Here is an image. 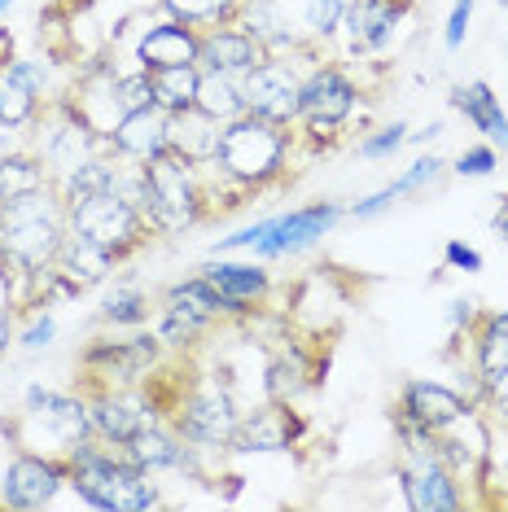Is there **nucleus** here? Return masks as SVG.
Returning <instances> with one entry per match:
<instances>
[{"label":"nucleus","mask_w":508,"mask_h":512,"mask_svg":"<svg viewBox=\"0 0 508 512\" xmlns=\"http://www.w3.org/2000/svg\"><path fill=\"white\" fill-rule=\"evenodd\" d=\"M408 132L412 127L395 119V123H386V127H373V132H364L360 136V145H355V154H360L364 162H386V158H395L403 145H408Z\"/></svg>","instance_id":"32"},{"label":"nucleus","mask_w":508,"mask_h":512,"mask_svg":"<svg viewBox=\"0 0 508 512\" xmlns=\"http://www.w3.org/2000/svg\"><path fill=\"white\" fill-rule=\"evenodd\" d=\"M342 215H346V206H338V202H307V206H294V211H285V215H272L268 228H263V237L250 246V254L263 263L294 259V254L320 246V241L338 228Z\"/></svg>","instance_id":"10"},{"label":"nucleus","mask_w":508,"mask_h":512,"mask_svg":"<svg viewBox=\"0 0 508 512\" xmlns=\"http://www.w3.org/2000/svg\"><path fill=\"white\" fill-rule=\"evenodd\" d=\"M84 394H88V412H92V434L114 442V447L132 442L149 421H158L145 386H92Z\"/></svg>","instance_id":"16"},{"label":"nucleus","mask_w":508,"mask_h":512,"mask_svg":"<svg viewBox=\"0 0 508 512\" xmlns=\"http://www.w3.org/2000/svg\"><path fill=\"white\" fill-rule=\"evenodd\" d=\"M447 101H452V110L473 127V132L482 136V141L495 145L500 154H508V114H504L500 97H495V88L487 84V79H469V84H456Z\"/></svg>","instance_id":"21"},{"label":"nucleus","mask_w":508,"mask_h":512,"mask_svg":"<svg viewBox=\"0 0 508 512\" xmlns=\"http://www.w3.org/2000/svg\"><path fill=\"white\" fill-rule=\"evenodd\" d=\"M158 9L206 31V27H228V22H237L246 0H158Z\"/></svg>","instance_id":"31"},{"label":"nucleus","mask_w":508,"mask_h":512,"mask_svg":"<svg viewBox=\"0 0 508 512\" xmlns=\"http://www.w3.org/2000/svg\"><path fill=\"white\" fill-rule=\"evenodd\" d=\"M342 18H346V0H307L303 5V31L307 40L325 44L342 31Z\"/></svg>","instance_id":"33"},{"label":"nucleus","mask_w":508,"mask_h":512,"mask_svg":"<svg viewBox=\"0 0 508 512\" xmlns=\"http://www.w3.org/2000/svg\"><path fill=\"white\" fill-rule=\"evenodd\" d=\"M66 469H71V491L84 504L101 512H149L163 508V491H158L154 473L123 456V447L88 434L66 451Z\"/></svg>","instance_id":"3"},{"label":"nucleus","mask_w":508,"mask_h":512,"mask_svg":"<svg viewBox=\"0 0 508 512\" xmlns=\"http://www.w3.org/2000/svg\"><path fill=\"white\" fill-rule=\"evenodd\" d=\"M434 136H443V123H430V127H421V132H408V141L425 145V141H434Z\"/></svg>","instance_id":"45"},{"label":"nucleus","mask_w":508,"mask_h":512,"mask_svg":"<svg viewBox=\"0 0 508 512\" xmlns=\"http://www.w3.org/2000/svg\"><path fill=\"white\" fill-rule=\"evenodd\" d=\"M44 101L31 84H22L18 71H14V53L0 57V123L18 127V132H31L36 127V119L44 114Z\"/></svg>","instance_id":"26"},{"label":"nucleus","mask_w":508,"mask_h":512,"mask_svg":"<svg viewBox=\"0 0 508 512\" xmlns=\"http://www.w3.org/2000/svg\"><path fill=\"white\" fill-rule=\"evenodd\" d=\"M198 44L202 31L189 27L180 18H163V22H149L141 27V36L132 44V62L141 71H163V66H198Z\"/></svg>","instance_id":"18"},{"label":"nucleus","mask_w":508,"mask_h":512,"mask_svg":"<svg viewBox=\"0 0 508 512\" xmlns=\"http://www.w3.org/2000/svg\"><path fill=\"white\" fill-rule=\"evenodd\" d=\"M395 477H399L403 504L412 512H460L469 504L465 482L443 464L438 447L434 451H403Z\"/></svg>","instance_id":"12"},{"label":"nucleus","mask_w":508,"mask_h":512,"mask_svg":"<svg viewBox=\"0 0 508 512\" xmlns=\"http://www.w3.org/2000/svg\"><path fill=\"white\" fill-rule=\"evenodd\" d=\"M66 228L84 232V237H92L97 246H106L114 259H119V267L154 241V228L145 224V215L114 189H101V193L79 197V202H66Z\"/></svg>","instance_id":"7"},{"label":"nucleus","mask_w":508,"mask_h":512,"mask_svg":"<svg viewBox=\"0 0 508 512\" xmlns=\"http://www.w3.org/2000/svg\"><path fill=\"white\" fill-rule=\"evenodd\" d=\"M114 88H119L123 114L154 106V84H149V71H141V66H132V71H114Z\"/></svg>","instance_id":"35"},{"label":"nucleus","mask_w":508,"mask_h":512,"mask_svg":"<svg viewBox=\"0 0 508 512\" xmlns=\"http://www.w3.org/2000/svg\"><path fill=\"white\" fill-rule=\"evenodd\" d=\"M14 5H18V0H0V18H5L9 9H14Z\"/></svg>","instance_id":"46"},{"label":"nucleus","mask_w":508,"mask_h":512,"mask_svg":"<svg viewBox=\"0 0 508 512\" xmlns=\"http://www.w3.org/2000/svg\"><path fill=\"white\" fill-rule=\"evenodd\" d=\"M53 337H57V320L49 316V307H44V311H31L27 324L18 329V346L22 351H44Z\"/></svg>","instance_id":"37"},{"label":"nucleus","mask_w":508,"mask_h":512,"mask_svg":"<svg viewBox=\"0 0 508 512\" xmlns=\"http://www.w3.org/2000/svg\"><path fill=\"white\" fill-rule=\"evenodd\" d=\"M106 145L127 162H149V158L167 154V110L145 106V110L123 114L106 132Z\"/></svg>","instance_id":"22"},{"label":"nucleus","mask_w":508,"mask_h":512,"mask_svg":"<svg viewBox=\"0 0 508 512\" xmlns=\"http://www.w3.org/2000/svg\"><path fill=\"white\" fill-rule=\"evenodd\" d=\"M360 106H364V88L346 66L311 62L303 75V92H298V123H294L298 149H307L311 158L329 154L346 136V127L355 123Z\"/></svg>","instance_id":"5"},{"label":"nucleus","mask_w":508,"mask_h":512,"mask_svg":"<svg viewBox=\"0 0 508 512\" xmlns=\"http://www.w3.org/2000/svg\"><path fill=\"white\" fill-rule=\"evenodd\" d=\"M298 154V132L285 123H272L263 114H241V119L219 127V149L211 158V176L241 197L268 193L290 176V162Z\"/></svg>","instance_id":"1"},{"label":"nucleus","mask_w":508,"mask_h":512,"mask_svg":"<svg viewBox=\"0 0 508 512\" xmlns=\"http://www.w3.org/2000/svg\"><path fill=\"white\" fill-rule=\"evenodd\" d=\"M158 311V298H149L145 289L136 285H114L110 298L101 302V324L110 329H145Z\"/></svg>","instance_id":"28"},{"label":"nucleus","mask_w":508,"mask_h":512,"mask_svg":"<svg viewBox=\"0 0 508 512\" xmlns=\"http://www.w3.org/2000/svg\"><path fill=\"white\" fill-rule=\"evenodd\" d=\"M469 412H478V403H473L465 390L447 386V381H430V377H408L399 386V399H395V412L390 416L438 434V429L465 421Z\"/></svg>","instance_id":"15"},{"label":"nucleus","mask_w":508,"mask_h":512,"mask_svg":"<svg viewBox=\"0 0 508 512\" xmlns=\"http://www.w3.org/2000/svg\"><path fill=\"white\" fill-rule=\"evenodd\" d=\"M495 167H500V149L482 141V145H469L465 154H460L447 171H452V176H460V180H482V176H491Z\"/></svg>","instance_id":"36"},{"label":"nucleus","mask_w":508,"mask_h":512,"mask_svg":"<svg viewBox=\"0 0 508 512\" xmlns=\"http://www.w3.org/2000/svg\"><path fill=\"white\" fill-rule=\"evenodd\" d=\"M412 14V0H346V44L355 57H381Z\"/></svg>","instance_id":"17"},{"label":"nucleus","mask_w":508,"mask_h":512,"mask_svg":"<svg viewBox=\"0 0 508 512\" xmlns=\"http://www.w3.org/2000/svg\"><path fill=\"white\" fill-rule=\"evenodd\" d=\"M136 211L145 215L154 237H176V232H189L206 224V219H215L206 167H193V162H184L176 154H158L141 162Z\"/></svg>","instance_id":"4"},{"label":"nucleus","mask_w":508,"mask_h":512,"mask_svg":"<svg viewBox=\"0 0 508 512\" xmlns=\"http://www.w3.org/2000/svg\"><path fill=\"white\" fill-rule=\"evenodd\" d=\"M491 228H495V237H504V241H508V193L500 197V211L491 215Z\"/></svg>","instance_id":"44"},{"label":"nucleus","mask_w":508,"mask_h":512,"mask_svg":"<svg viewBox=\"0 0 508 512\" xmlns=\"http://www.w3.org/2000/svg\"><path fill=\"white\" fill-rule=\"evenodd\" d=\"M268 44L254 40L241 22H228V27H206L202 44H198V71H215V75H246L259 62H268Z\"/></svg>","instance_id":"19"},{"label":"nucleus","mask_w":508,"mask_h":512,"mask_svg":"<svg viewBox=\"0 0 508 512\" xmlns=\"http://www.w3.org/2000/svg\"><path fill=\"white\" fill-rule=\"evenodd\" d=\"M27 145V132H18V127H9V123H0V162H5L14 149Z\"/></svg>","instance_id":"42"},{"label":"nucleus","mask_w":508,"mask_h":512,"mask_svg":"<svg viewBox=\"0 0 508 512\" xmlns=\"http://www.w3.org/2000/svg\"><path fill=\"white\" fill-rule=\"evenodd\" d=\"M149 84H154V106L158 110L180 114V110L198 106L202 71L198 66H163V71H149Z\"/></svg>","instance_id":"27"},{"label":"nucleus","mask_w":508,"mask_h":512,"mask_svg":"<svg viewBox=\"0 0 508 512\" xmlns=\"http://www.w3.org/2000/svg\"><path fill=\"white\" fill-rule=\"evenodd\" d=\"M219 127L224 123H215L211 114L198 106L167 114V154L193 162V167H211V158L219 149Z\"/></svg>","instance_id":"24"},{"label":"nucleus","mask_w":508,"mask_h":512,"mask_svg":"<svg viewBox=\"0 0 508 512\" xmlns=\"http://www.w3.org/2000/svg\"><path fill=\"white\" fill-rule=\"evenodd\" d=\"M447 167H452V162H443L438 154H421V158L412 162V167L395 180V189H399L403 197L425 193V189H438V184H443V176H447Z\"/></svg>","instance_id":"34"},{"label":"nucleus","mask_w":508,"mask_h":512,"mask_svg":"<svg viewBox=\"0 0 508 512\" xmlns=\"http://www.w3.org/2000/svg\"><path fill=\"white\" fill-rule=\"evenodd\" d=\"M62 241H66V202L57 193V184L0 202V263L18 281V311L31 281L57 263Z\"/></svg>","instance_id":"2"},{"label":"nucleus","mask_w":508,"mask_h":512,"mask_svg":"<svg viewBox=\"0 0 508 512\" xmlns=\"http://www.w3.org/2000/svg\"><path fill=\"white\" fill-rule=\"evenodd\" d=\"M329 372V351L320 346V337H298L281 333L268 342V364H263V399L298 403L307 394L325 386Z\"/></svg>","instance_id":"9"},{"label":"nucleus","mask_w":508,"mask_h":512,"mask_svg":"<svg viewBox=\"0 0 508 512\" xmlns=\"http://www.w3.org/2000/svg\"><path fill=\"white\" fill-rule=\"evenodd\" d=\"M294 49L290 53H272L268 62H259L254 71L241 75L246 110L263 114V119H272V123H285V127L298 123V92H303V75H307V71H298Z\"/></svg>","instance_id":"13"},{"label":"nucleus","mask_w":508,"mask_h":512,"mask_svg":"<svg viewBox=\"0 0 508 512\" xmlns=\"http://www.w3.org/2000/svg\"><path fill=\"white\" fill-rule=\"evenodd\" d=\"M53 267H62L71 281H79L84 289H92V285L110 281V272L119 267V259H114L106 246H97L92 237H84V232H71V228H66V241H62V250H57V263H53Z\"/></svg>","instance_id":"25"},{"label":"nucleus","mask_w":508,"mask_h":512,"mask_svg":"<svg viewBox=\"0 0 508 512\" xmlns=\"http://www.w3.org/2000/svg\"><path fill=\"white\" fill-rule=\"evenodd\" d=\"M0 202H5V193H0Z\"/></svg>","instance_id":"47"},{"label":"nucleus","mask_w":508,"mask_h":512,"mask_svg":"<svg viewBox=\"0 0 508 512\" xmlns=\"http://www.w3.org/2000/svg\"><path fill=\"white\" fill-rule=\"evenodd\" d=\"M167 359L154 329H132V337H92L79 355V390L92 386H145V377Z\"/></svg>","instance_id":"8"},{"label":"nucleus","mask_w":508,"mask_h":512,"mask_svg":"<svg viewBox=\"0 0 508 512\" xmlns=\"http://www.w3.org/2000/svg\"><path fill=\"white\" fill-rule=\"evenodd\" d=\"M14 316H18V311H0V355H5V351H9V342H18Z\"/></svg>","instance_id":"43"},{"label":"nucleus","mask_w":508,"mask_h":512,"mask_svg":"<svg viewBox=\"0 0 508 512\" xmlns=\"http://www.w3.org/2000/svg\"><path fill=\"white\" fill-rule=\"evenodd\" d=\"M465 342H469V372L487 390L500 372H508V311H478Z\"/></svg>","instance_id":"23"},{"label":"nucleus","mask_w":508,"mask_h":512,"mask_svg":"<svg viewBox=\"0 0 508 512\" xmlns=\"http://www.w3.org/2000/svg\"><path fill=\"white\" fill-rule=\"evenodd\" d=\"M198 272L211 281L219 294L246 302V307L263 311L276 294V281L268 272V263L263 259H228V254H206V263L198 267Z\"/></svg>","instance_id":"20"},{"label":"nucleus","mask_w":508,"mask_h":512,"mask_svg":"<svg viewBox=\"0 0 508 512\" xmlns=\"http://www.w3.org/2000/svg\"><path fill=\"white\" fill-rule=\"evenodd\" d=\"M504 504H508V499H504Z\"/></svg>","instance_id":"48"},{"label":"nucleus","mask_w":508,"mask_h":512,"mask_svg":"<svg viewBox=\"0 0 508 512\" xmlns=\"http://www.w3.org/2000/svg\"><path fill=\"white\" fill-rule=\"evenodd\" d=\"M473 5L478 0H456L452 14H447V27H443V44L447 49H465V36H469V22H473Z\"/></svg>","instance_id":"40"},{"label":"nucleus","mask_w":508,"mask_h":512,"mask_svg":"<svg viewBox=\"0 0 508 512\" xmlns=\"http://www.w3.org/2000/svg\"><path fill=\"white\" fill-rule=\"evenodd\" d=\"M395 202H403V193L395 189V180H390V184H381L377 193H368V197H360V202H355V206H346V215H351V219H360V224H364V219L386 215Z\"/></svg>","instance_id":"38"},{"label":"nucleus","mask_w":508,"mask_h":512,"mask_svg":"<svg viewBox=\"0 0 508 512\" xmlns=\"http://www.w3.org/2000/svg\"><path fill=\"white\" fill-rule=\"evenodd\" d=\"M18 451H40V456H66L79 438L92 434V412L84 390H49L27 386L22 394V412L14 421H0Z\"/></svg>","instance_id":"6"},{"label":"nucleus","mask_w":508,"mask_h":512,"mask_svg":"<svg viewBox=\"0 0 508 512\" xmlns=\"http://www.w3.org/2000/svg\"><path fill=\"white\" fill-rule=\"evenodd\" d=\"M443 267H447V272L473 276V272H482V267H487V259H482L473 246H465L460 237H452V241H443Z\"/></svg>","instance_id":"39"},{"label":"nucleus","mask_w":508,"mask_h":512,"mask_svg":"<svg viewBox=\"0 0 508 512\" xmlns=\"http://www.w3.org/2000/svg\"><path fill=\"white\" fill-rule=\"evenodd\" d=\"M49 184H53L49 167H44V158H40L31 145L14 149V154L0 162V193H5V197L36 193V189H49Z\"/></svg>","instance_id":"30"},{"label":"nucleus","mask_w":508,"mask_h":512,"mask_svg":"<svg viewBox=\"0 0 508 512\" xmlns=\"http://www.w3.org/2000/svg\"><path fill=\"white\" fill-rule=\"evenodd\" d=\"M198 110H206L215 123H233L246 114V92H241V79L237 75H215V71H202V84H198Z\"/></svg>","instance_id":"29"},{"label":"nucleus","mask_w":508,"mask_h":512,"mask_svg":"<svg viewBox=\"0 0 508 512\" xmlns=\"http://www.w3.org/2000/svg\"><path fill=\"white\" fill-rule=\"evenodd\" d=\"M307 416L298 412V403H281V399H263L259 407L241 412L237 434H233V451L241 456H276V451H294L307 438Z\"/></svg>","instance_id":"14"},{"label":"nucleus","mask_w":508,"mask_h":512,"mask_svg":"<svg viewBox=\"0 0 508 512\" xmlns=\"http://www.w3.org/2000/svg\"><path fill=\"white\" fill-rule=\"evenodd\" d=\"M71 486L66 456H40V451H18L0 477V508L14 512H40L53 508L57 495Z\"/></svg>","instance_id":"11"},{"label":"nucleus","mask_w":508,"mask_h":512,"mask_svg":"<svg viewBox=\"0 0 508 512\" xmlns=\"http://www.w3.org/2000/svg\"><path fill=\"white\" fill-rule=\"evenodd\" d=\"M473 316H478V302L456 298L452 307H447V329H452V337H465V333H469V324H473Z\"/></svg>","instance_id":"41"}]
</instances>
